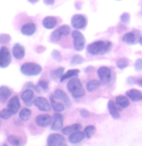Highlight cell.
<instances>
[{"label": "cell", "instance_id": "32", "mask_svg": "<svg viewBox=\"0 0 142 146\" xmlns=\"http://www.w3.org/2000/svg\"><path fill=\"white\" fill-rule=\"evenodd\" d=\"M84 62L83 58L80 55H74L72 56V60H71V64L72 65H77V64H81Z\"/></svg>", "mask_w": 142, "mask_h": 146}, {"label": "cell", "instance_id": "1", "mask_svg": "<svg viewBox=\"0 0 142 146\" xmlns=\"http://www.w3.org/2000/svg\"><path fill=\"white\" fill-rule=\"evenodd\" d=\"M113 47V44L110 41H96L91 43L87 47V51L91 55H103L109 52Z\"/></svg>", "mask_w": 142, "mask_h": 146}, {"label": "cell", "instance_id": "30", "mask_svg": "<svg viewBox=\"0 0 142 146\" xmlns=\"http://www.w3.org/2000/svg\"><path fill=\"white\" fill-rule=\"evenodd\" d=\"M63 74H64V68L58 67L51 72V77L53 79H60Z\"/></svg>", "mask_w": 142, "mask_h": 146}, {"label": "cell", "instance_id": "38", "mask_svg": "<svg viewBox=\"0 0 142 146\" xmlns=\"http://www.w3.org/2000/svg\"><path fill=\"white\" fill-rule=\"evenodd\" d=\"M10 41V36L7 34H2L0 35V42L1 43H8Z\"/></svg>", "mask_w": 142, "mask_h": 146}, {"label": "cell", "instance_id": "21", "mask_svg": "<svg viewBox=\"0 0 142 146\" xmlns=\"http://www.w3.org/2000/svg\"><path fill=\"white\" fill-rule=\"evenodd\" d=\"M85 136H86L85 133H83L81 131H78L76 133L70 135L69 137H68V140H69L70 143H78L84 139Z\"/></svg>", "mask_w": 142, "mask_h": 146}, {"label": "cell", "instance_id": "10", "mask_svg": "<svg viewBox=\"0 0 142 146\" xmlns=\"http://www.w3.org/2000/svg\"><path fill=\"white\" fill-rule=\"evenodd\" d=\"M53 96L56 100H58V101H60V102L63 103L65 107H69L70 106L69 98H68L67 95H66V94L62 90H60V89L56 90L55 93L53 94V96Z\"/></svg>", "mask_w": 142, "mask_h": 146}, {"label": "cell", "instance_id": "7", "mask_svg": "<svg viewBox=\"0 0 142 146\" xmlns=\"http://www.w3.org/2000/svg\"><path fill=\"white\" fill-rule=\"evenodd\" d=\"M65 139L60 133H52L47 138V145L48 146H62L64 145Z\"/></svg>", "mask_w": 142, "mask_h": 146}, {"label": "cell", "instance_id": "37", "mask_svg": "<svg viewBox=\"0 0 142 146\" xmlns=\"http://www.w3.org/2000/svg\"><path fill=\"white\" fill-rule=\"evenodd\" d=\"M134 67H135L136 71H140V70L142 69V60H141V58L136 60L135 63H134Z\"/></svg>", "mask_w": 142, "mask_h": 146}, {"label": "cell", "instance_id": "40", "mask_svg": "<svg viewBox=\"0 0 142 146\" xmlns=\"http://www.w3.org/2000/svg\"><path fill=\"white\" fill-rule=\"evenodd\" d=\"M121 20L124 23H127L129 21V14H127V13L123 14V15L121 16Z\"/></svg>", "mask_w": 142, "mask_h": 146}, {"label": "cell", "instance_id": "18", "mask_svg": "<svg viewBox=\"0 0 142 146\" xmlns=\"http://www.w3.org/2000/svg\"><path fill=\"white\" fill-rule=\"evenodd\" d=\"M126 96L129 100L132 101H140L142 100V93L140 91L135 90V89H131V90L127 91Z\"/></svg>", "mask_w": 142, "mask_h": 146}, {"label": "cell", "instance_id": "45", "mask_svg": "<svg viewBox=\"0 0 142 146\" xmlns=\"http://www.w3.org/2000/svg\"><path fill=\"white\" fill-rule=\"evenodd\" d=\"M137 84H138L139 86H141V87H142V79L138 80V81H137Z\"/></svg>", "mask_w": 142, "mask_h": 146}, {"label": "cell", "instance_id": "11", "mask_svg": "<svg viewBox=\"0 0 142 146\" xmlns=\"http://www.w3.org/2000/svg\"><path fill=\"white\" fill-rule=\"evenodd\" d=\"M63 120H64L63 115L60 114V112H56V114H54V117H53V122H52V124H51V129H53V131H60V129H61L63 126Z\"/></svg>", "mask_w": 142, "mask_h": 146}, {"label": "cell", "instance_id": "34", "mask_svg": "<svg viewBox=\"0 0 142 146\" xmlns=\"http://www.w3.org/2000/svg\"><path fill=\"white\" fill-rule=\"evenodd\" d=\"M8 141L11 143L13 146H21V141L17 136L14 135H9L8 136Z\"/></svg>", "mask_w": 142, "mask_h": 146}, {"label": "cell", "instance_id": "47", "mask_svg": "<svg viewBox=\"0 0 142 146\" xmlns=\"http://www.w3.org/2000/svg\"><path fill=\"white\" fill-rule=\"evenodd\" d=\"M3 146H7V145H6V144H4V145H3Z\"/></svg>", "mask_w": 142, "mask_h": 146}, {"label": "cell", "instance_id": "6", "mask_svg": "<svg viewBox=\"0 0 142 146\" xmlns=\"http://www.w3.org/2000/svg\"><path fill=\"white\" fill-rule=\"evenodd\" d=\"M11 60L12 58L10 52L7 49V47H2L0 49V67L5 68L9 66V64L11 63Z\"/></svg>", "mask_w": 142, "mask_h": 146}, {"label": "cell", "instance_id": "36", "mask_svg": "<svg viewBox=\"0 0 142 146\" xmlns=\"http://www.w3.org/2000/svg\"><path fill=\"white\" fill-rule=\"evenodd\" d=\"M38 85H39V87L42 89V90L48 91V89H49V84H48V82H47V81H45V80H40Z\"/></svg>", "mask_w": 142, "mask_h": 146}, {"label": "cell", "instance_id": "25", "mask_svg": "<svg viewBox=\"0 0 142 146\" xmlns=\"http://www.w3.org/2000/svg\"><path fill=\"white\" fill-rule=\"evenodd\" d=\"M51 105H52V108H53L56 112H61V111H63V110L65 109L64 104L60 102V101L56 100L53 96L51 98Z\"/></svg>", "mask_w": 142, "mask_h": 146}, {"label": "cell", "instance_id": "29", "mask_svg": "<svg viewBox=\"0 0 142 146\" xmlns=\"http://www.w3.org/2000/svg\"><path fill=\"white\" fill-rule=\"evenodd\" d=\"M19 116H20V119L22 120V121L25 122L30 118V116H31V111H30V109H28V108H23L20 111Z\"/></svg>", "mask_w": 142, "mask_h": 146}, {"label": "cell", "instance_id": "24", "mask_svg": "<svg viewBox=\"0 0 142 146\" xmlns=\"http://www.w3.org/2000/svg\"><path fill=\"white\" fill-rule=\"evenodd\" d=\"M116 104L122 108H127L129 106V100L126 96H118L116 98Z\"/></svg>", "mask_w": 142, "mask_h": 146}, {"label": "cell", "instance_id": "43", "mask_svg": "<svg viewBox=\"0 0 142 146\" xmlns=\"http://www.w3.org/2000/svg\"><path fill=\"white\" fill-rule=\"evenodd\" d=\"M44 3L46 5H53L55 3V0H44Z\"/></svg>", "mask_w": 142, "mask_h": 146}, {"label": "cell", "instance_id": "8", "mask_svg": "<svg viewBox=\"0 0 142 146\" xmlns=\"http://www.w3.org/2000/svg\"><path fill=\"white\" fill-rule=\"evenodd\" d=\"M71 25L75 29H83L87 25V18L83 15H75L71 19Z\"/></svg>", "mask_w": 142, "mask_h": 146}, {"label": "cell", "instance_id": "14", "mask_svg": "<svg viewBox=\"0 0 142 146\" xmlns=\"http://www.w3.org/2000/svg\"><path fill=\"white\" fill-rule=\"evenodd\" d=\"M20 107H21L20 100H19V98L17 96H13V98H11L10 100H9L8 105H7V108H8V110L13 115H15V114H17V113L19 112V110H20Z\"/></svg>", "mask_w": 142, "mask_h": 146}, {"label": "cell", "instance_id": "28", "mask_svg": "<svg viewBox=\"0 0 142 146\" xmlns=\"http://www.w3.org/2000/svg\"><path fill=\"white\" fill-rule=\"evenodd\" d=\"M78 74H79V70L78 69H70L61 76L60 81L62 82V81H64V80H67L69 78H73V77H75Z\"/></svg>", "mask_w": 142, "mask_h": 146}, {"label": "cell", "instance_id": "31", "mask_svg": "<svg viewBox=\"0 0 142 146\" xmlns=\"http://www.w3.org/2000/svg\"><path fill=\"white\" fill-rule=\"evenodd\" d=\"M94 131H96V127L94 126H88L85 128L84 133H85V135H86V137L91 138L94 133Z\"/></svg>", "mask_w": 142, "mask_h": 146}, {"label": "cell", "instance_id": "17", "mask_svg": "<svg viewBox=\"0 0 142 146\" xmlns=\"http://www.w3.org/2000/svg\"><path fill=\"white\" fill-rule=\"evenodd\" d=\"M12 53H13V56H15V58H17V60H22V58H25V51L23 46H22L19 43H16L15 45L13 46Z\"/></svg>", "mask_w": 142, "mask_h": 146}, {"label": "cell", "instance_id": "15", "mask_svg": "<svg viewBox=\"0 0 142 146\" xmlns=\"http://www.w3.org/2000/svg\"><path fill=\"white\" fill-rule=\"evenodd\" d=\"M22 100L27 106H31L34 103V93L31 89H27L22 93Z\"/></svg>", "mask_w": 142, "mask_h": 146}, {"label": "cell", "instance_id": "27", "mask_svg": "<svg viewBox=\"0 0 142 146\" xmlns=\"http://www.w3.org/2000/svg\"><path fill=\"white\" fill-rule=\"evenodd\" d=\"M123 41L127 44L132 45V44H134L136 42V37H135V35H134V33H132V32H127V33H126L123 36Z\"/></svg>", "mask_w": 142, "mask_h": 146}, {"label": "cell", "instance_id": "23", "mask_svg": "<svg viewBox=\"0 0 142 146\" xmlns=\"http://www.w3.org/2000/svg\"><path fill=\"white\" fill-rule=\"evenodd\" d=\"M108 110H109L110 115L114 119H119L120 118L119 110H118L117 106H116V103L113 100H109V102H108Z\"/></svg>", "mask_w": 142, "mask_h": 146}, {"label": "cell", "instance_id": "3", "mask_svg": "<svg viewBox=\"0 0 142 146\" xmlns=\"http://www.w3.org/2000/svg\"><path fill=\"white\" fill-rule=\"evenodd\" d=\"M21 72L27 76H36L42 72V67L38 63L25 62L21 66Z\"/></svg>", "mask_w": 142, "mask_h": 146}, {"label": "cell", "instance_id": "5", "mask_svg": "<svg viewBox=\"0 0 142 146\" xmlns=\"http://www.w3.org/2000/svg\"><path fill=\"white\" fill-rule=\"evenodd\" d=\"M70 33V27L68 25H61L58 28H56V30H54V32L51 35V39L53 41H58L60 38L66 36Z\"/></svg>", "mask_w": 142, "mask_h": 146}, {"label": "cell", "instance_id": "22", "mask_svg": "<svg viewBox=\"0 0 142 146\" xmlns=\"http://www.w3.org/2000/svg\"><path fill=\"white\" fill-rule=\"evenodd\" d=\"M12 91L8 87L6 86H1L0 87V101L1 102H6L7 100L11 96Z\"/></svg>", "mask_w": 142, "mask_h": 146}, {"label": "cell", "instance_id": "39", "mask_svg": "<svg viewBox=\"0 0 142 146\" xmlns=\"http://www.w3.org/2000/svg\"><path fill=\"white\" fill-rule=\"evenodd\" d=\"M52 56H53V58H55L56 60H58V62H60L61 60V55L58 51H53L52 52Z\"/></svg>", "mask_w": 142, "mask_h": 146}, {"label": "cell", "instance_id": "16", "mask_svg": "<svg viewBox=\"0 0 142 146\" xmlns=\"http://www.w3.org/2000/svg\"><path fill=\"white\" fill-rule=\"evenodd\" d=\"M35 31H36V25L34 23H27L23 25L21 28V32L27 36H31L35 33Z\"/></svg>", "mask_w": 142, "mask_h": 146}, {"label": "cell", "instance_id": "33", "mask_svg": "<svg viewBox=\"0 0 142 146\" xmlns=\"http://www.w3.org/2000/svg\"><path fill=\"white\" fill-rule=\"evenodd\" d=\"M127 65H129V60H127V58H120V60H118L117 66L119 67L120 69H124V68H126Z\"/></svg>", "mask_w": 142, "mask_h": 146}, {"label": "cell", "instance_id": "35", "mask_svg": "<svg viewBox=\"0 0 142 146\" xmlns=\"http://www.w3.org/2000/svg\"><path fill=\"white\" fill-rule=\"evenodd\" d=\"M12 115H13V114L9 111L8 108H6V109H3V110H1V111H0V118H2L4 120H8L12 116Z\"/></svg>", "mask_w": 142, "mask_h": 146}, {"label": "cell", "instance_id": "20", "mask_svg": "<svg viewBox=\"0 0 142 146\" xmlns=\"http://www.w3.org/2000/svg\"><path fill=\"white\" fill-rule=\"evenodd\" d=\"M56 25H58V20H56V18L52 17V16L44 18L43 25L45 28H47V29H53Z\"/></svg>", "mask_w": 142, "mask_h": 146}, {"label": "cell", "instance_id": "2", "mask_svg": "<svg viewBox=\"0 0 142 146\" xmlns=\"http://www.w3.org/2000/svg\"><path fill=\"white\" fill-rule=\"evenodd\" d=\"M67 90L74 98H80L85 96V90L81 81L75 77L71 78L67 83Z\"/></svg>", "mask_w": 142, "mask_h": 146}, {"label": "cell", "instance_id": "19", "mask_svg": "<svg viewBox=\"0 0 142 146\" xmlns=\"http://www.w3.org/2000/svg\"><path fill=\"white\" fill-rule=\"evenodd\" d=\"M81 129H82V126L80 124H73V125H70V126H67V127H65V128L61 129V131H62L63 135H72V133L80 131Z\"/></svg>", "mask_w": 142, "mask_h": 146}, {"label": "cell", "instance_id": "26", "mask_svg": "<svg viewBox=\"0 0 142 146\" xmlns=\"http://www.w3.org/2000/svg\"><path fill=\"white\" fill-rule=\"evenodd\" d=\"M99 86H100V82L98 80H90L87 83V91L94 92L99 88Z\"/></svg>", "mask_w": 142, "mask_h": 146}, {"label": "cell", "instance_id": "42", "mask_svg": "<svg viewBox=\"0 0 142 146\" xmlns=\"http://www.w3.org/2000/svg\"><path fill=\"white\" fill-rule=\"evenodd\" d=\"M80 113H81V116L84 117V118H88V117H90V112L88 111V110L82 109L81 111H80Z\"/></svg>", "mask_w": 142, "mask_h": 146}, {"label": "cell", "instance_id": "9", "mask_svg": "<svg viewBox=\"0 0 142 146\" xmlns=\"http://www.w3.org/2000/svg\"><path fill=\"white\" fill-rule=\"evenodd\" d=\"M34 104L35 106L38 108L41 111L48 112L52 109V105L48 100H46L43 96H38L34 100Z\"/></svg>", "mask_w": 142, "mask_h": 146}, {"label": "cell", "instance_id": "44", "mask_svg": "<svg viewBox=\"0 0 142 146\" xmlns=\"http://www.w3.org/2000/svg\"><path fill=\"white\" fill-rule=\"evenodd\" d=\"M28 1L30 2V3H32V4H34V3H36V2H38L39 0H28Z\"/></svg>", "mask_w": 142, "mask_h": 146}, {"label": "cell", "instance_id": "12", "mask_svg": "<svg viewBox=\"0 0 142 146\" xmlns=\"http://www.w3.org/2000/svg\"><path fill=\"white\" fill-rule=\"evenodd\" d=\"M53 122V117L50 116L49 114H42L38 115V116L35 118V123L37 126L42 127V128H46L49 125L52 124Z\"/></svg>", "mask_w": 142, "mask_h": 146}, {"label": "cell", "instance_id": "4", "mask_svg": "<svg viewBox=\"0 0 142 146\" xmlns=\"http://www.w3.org/2000/svg\"><path fill=\"white\" fill-rule=\"evenodd\" d=\"M73 43H74V48L76 51H82L85 48V37L81 32L78 31V29H75L72 32Z\"/></svg>", "mask_w": 142, "mask_h": 146}, {"label": "cell", "instance_id": "46", "mask_svg": "<svg viewBox=\"0 0 142 146\" xmlns=\"http://www.w3.org/2000/svg\"><path fill=\"white\" fill-rule=\"evenodd\" d=\"M139 43H140V45L142 46V37H140V39H139Z\"/></svg>", "mask_w": 142, "mask_h": 146}, {"label": "cell", "instance_id": "41", "mask_svg": "<svg viewBox=\"0 0 142 146\" xmlns=\"http://www.w3.org/2000/svg\"><path fill=\"white\" fill-rule=\"evenodd\" d=\"M25 88H28V89H31V90H34L36 92H39V90L37 89V87H35L34 85L32 83H30V82H28V83L25 84Z\"/></svg>", "mask_w": 142, "mask_h": 146}, {"label": "cell", "instance_id": "13", "mask_svg": "<svg viewBox=\"0 0 142 146\" xmlns=\"http://www.w3.org/2000/svg\"><path fill=\"white\" fill-rule=\"evenodd\" d=\"M98 75L102 83H108L111 80V69L107 66H101L98 69Z\"/></svg>", "mask_w": 142, "mask_h": 146}]
</instances>
